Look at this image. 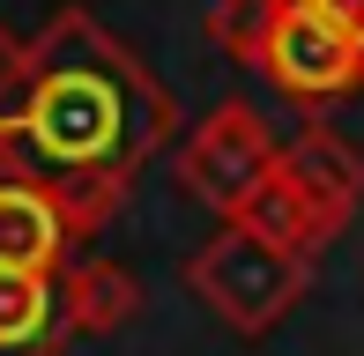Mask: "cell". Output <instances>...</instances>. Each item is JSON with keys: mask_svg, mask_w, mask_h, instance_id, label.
<instances>
[{"mask_svg": "<svg viewBox=\"0 0 364 356\" xmlns=\"http://www.w3.org/2000/svg\"><path fill=\"white\" fill-rule=\"evenodd\" d=\"M268 15H275V0H216L208 8V45H223L230 60L253 67L260 38H268Z\"/></svg>", "mask_w": 364, "mask_h": 356, "instance_id": "9", "label": "cell"}, {"mask_svg": "<svg viewBox=\"0 0 364 356\" xmlns=\"http://www.w3.org/2000/svg\"><path fill=\"white\" fill-rule=\"evenodd\" d=\"M75 245V223L60 208L53 186H38L30 171L0 164V267H23V274H60Z\"/></svg>", "mask_w": 364, "mask_h": 356, "instance_id": "5", "label": "cell"}, {"mask_svg": "<svg viewBox=\"0 0 364 356\" xmlns=\"http://www.w3.org/2000/svg\"><path fill=\"white\" fill-rule=\"evenodd\" d=\"M141 319V274L119 260H68L60 267V327L68 334H119Z\"/></svg>", "mask_w": 364, "mask_h": 356, "instance_id": "6", "label": "cell"}, {"mask_svg": "<svg viewBox=\"0 0 364 356\" xmlns=\"http://www.w3.org/2000/svg\"><path fill=\"white\" fill-rule=\"evenodd\" d=\"M238 223H245V230H260V238H275V245H290V252H305V260H320V252L335 245V230H342V223L305 193V178H297L290 164H275V178L245 201Z\"/></svg>", "mask_w": 364, "mask_h": 356, "instance_id": "8", "label": "cell"}, {"mask_svg": "<svg viewBox=\"0 0 364 356\" xmlns=\"http://www.w3.org/2000/svg\"><path fill=\"white\" fill-rule=\"evenodd\" d=\"M283 164L305 178V193H312L335 223H350L357 208H364V149H357L350 134H335L327 119L297 126V141L283 149Z\"/></svg>", "mask_w": 364, "mask_h": 356, "instance_id": "7", "label": "cell"}, {"mask_svg": "<svg viewBox=\"0 0 364 356\" xmlns=\"http://www.w3.org/2000/svg\"><path fill=\"white\" fill-rule=\"evenodd\" d=\"M253 74L268 89H283L290 104H335V96L364 89V52L350 45V30H335L312 0H275L268 38L253 52Z\"/></svg>", "mask_w": 364, "mask_h": 356, "instance_id": "4", "label": "cell"}, {"mask_svg": "<svg viewBox=\"0 0 364 356\" xmlns=\"http://www.w3.org/2000/svg\"><path fill=\"white\" fill-rule=\"evenodd\" d=\"M312 8H320L335 30H350V45L364 52V0H312Z\"/></svg>", "mask_w": 364, "mask_h": 356, "instance_id": "10", "label": "cell"}, {"mask_svg": "<svg viewBox=\"0 0 364 356\" xmlns=\"http://www.w3.org/2000/svg\"><path fill=\"white\" fill-rule=\"evenodd\" d=\"M171 119V96L141 74V60L68 8L23 52V89L0 111V149L15 156L0 164L53 186L75 238H90L127 201V178L149 164Z\"/></svg>", "mask_w": 364, "mask_h": 356, "instance_id": "1", "label": "cell"}, {"mask_svg": "<svg viewBox=\"0 0 364 356\" xmlns=\"http://www.w3.org/2000/svg\"><path fill=\"white\" fill-rule=\"evenodd\" d=\"M275 164H283V141H275V126L260 119L253 104H216L186 141H178L171 178H178V186H186L201 208H216L223 223H238L245 201H253V193L275 178Z\"/></svg>", "mask_w": 364, "mask_h": 356, "instance_id": "3", "label": "cell"}, {"mask_svg": "<svg viewBox=\"0 0 364 356\" xmlns=\"http://www.w3.org/2000/svg\"><path fill=\"white\" fill-rule=\"evenodd\" d=\"M186 289L208 304V319H223L230 334H268L290 319V304L312 289V260L275 238L245 230V223H223L201 252L186 260Z\"/></svg>", "mask_w": 364, "mask_h": 356, "instance_id": "2", "label": "cell"}]
</instances>
